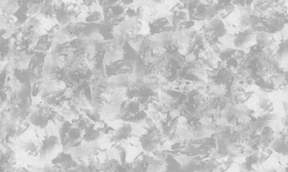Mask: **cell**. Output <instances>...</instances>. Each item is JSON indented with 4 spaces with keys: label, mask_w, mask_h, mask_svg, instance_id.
I'll use <instances>...</instances> for the list:
<instances>
[{
    "label": "cell",
    "mask_w": 288,
    "mask_h": 172,
    "mask_svg": "<svg viewBox=\"0 0 288 172\" xmlns=\"http://www.w3.org/2000/svg\"><path fill=\"white\" fill-rule=\"evenodd\" d=\"M63 152V146L58 137L51 136L42 141L39 153V162L47 164L52 162Z\"/></svg>",
    "instance_id": "1"
},
{
    "label": "cell",
    "mask_w": 288,
    "mask_h": 172,
    "mask_svg": "<svg viewBox=\"0 0 288 172\" xmlns=\"http://www.w3.org/2000/svg\"><path fill=\"white\" fill-rule=\"evenodd\" d=\"M162 141V135L156 127H151L147 133L140 139L142 148L146 152L156 151Z\"/></svg>",
    "instance_id": "3"
},
{
    "label": "cell",
    "mask_w": 288,
    "mask_h": 172,
    "mask_svg": "<svg viewBox=\"0 0 288 172\" xmlns=\"http://www.w3.org/2000/svg\"><path fill=\"white\" fill-rule=\"evenodd\" d=\"M85 113L89 119L95 124L101 121L99 114L95 111L85 110Z\"/></svg>",
    "instance_id": "12"
},
{
    "label": "cell",
    "mask_w": 288,
    "mask_h": 172,
    "mask_svg": "<svg viewBox=\"0 0 288 172\" xmlns=\"http://www.w3.org/2000/svg\"><path fill=\"white\" fill-rule=\"evenodd\" d=\"M96 124H98V125H97V126L95 125V128L98 130L101 134H103L105 135H112L114 133L115 131L114 129L112 127H110L105 123H103L102 121L99 122V123H97Z\"/></svg>",
    "instance_id": "11"
},
{
    "label": "cell",
    "mask_w": 288,
    "mask_h": 172,
    "mask_svg": "<svg viewBox=\"0 0 288 172\" xmlns=\"http://www.w3.org/2000/svg\"><path fill=\"white\" fill-rule=\"evenodd\" d=\"M261 172H283L282 170L279 169V168H276L274 167L270 168H264Z\"/></svg>",
    "instance_id": "15"
},
{
    "label": "cell",
    "mask_w": 288,
    "mask_h": 172,
    "mask_svg": "<svg viewBox=\"0 0 288 172\" xmlns=\"http://www.w3.org/2000/svg\"><path fill=\"white\" fill-rule=\"evenodd\" d=\"M123 2L126 5H129L130 4V3H132L133 1H124Z\"/></svg>",
    "instance_id": "16"
},
{
    "label": "cell",
    "mask_w": 288,
    "mask_h": 172,
    "mask_svg": "<svg viewBox=\"0 0 288 172\" xmlns=\"http://www.w3.org/2000/svg\"><path fill=\"white\" fill-rule=\"evenodd\" d=\"M126 94L129 99L138 97L140 95V90L138 88H129L126 92Z\"/></svg>",
    "instance_id": "13"
},
{
    "label": "cell",
    "mask_w": 288,
    "mask_h": 172,
    "mask_svg": "<svg viewBox=\"0 0 288 172\" xmlns=\"http://www.w3.org/2000/svg\"><path fill=\"white\" fill-rule=\"evenodd\" d=\"M54 117L52 112H45L42 110L35 111L28 117V120L34 126L39 128H45L49 124L50 120Z\"/></svg>",
    "instance_id": "6"
},
{
    "label": "cell",
    "mask_w": 288,
    "mask_h": 172,
    "mask_svg": "<svg viewBox=\"0 0 288 172\" xmlns=\"http://www.w3.org/2000/svg\"><path fill=\"white\" fill-rule=\"evenodd\" d=\"M257 34L252 30H247L241 32L235 39V45L237 48L242 50L247 49L255 44Z\"/></svg>",
    "instance_id": "5"
},
{
    "label": "cell",
    "mask_w": 288,
    "mask_h": 172,
    "mask_svg": "<svg viewBox=\"0 0 288 172\" xmlns=\"http://www.w3.org/2000/svg\"><path fill=\"white\" fill-rule=\"evenodd\" d=\"M101 134L95 128V124H93L83 131L82 138L86 142L96 141L100 139Z\"/></svg>",
    "instance_id": "9"
},
{
    "label": "cell",
    "mask_w": 288,
    "mask_h": 172,
    "mask_svg": "<svg viewBox=\"0 0 288 172\" xmlns=\"http://www.w3.org/2000/svg\"><path fill=\"white\" fill-rule=\"evenodd\" d=\"M270 148L281 155L287 156L288 151V139L287 132L275 136Z\"/></svg>",
    "instance_id": "7"
},
{
    "label": "cell",
    "mask_w": 288,
    "mask_h": 172,
    "mask_svg": "<svg viewBox=\"0 0 288 172\" xmlns=\"http://www.w3.org/2000/svg\"><path fill=\"white\" fill-rule=\"evenodd\" d=\"M212 172H218L217 171H215Z\"/></svg>",
    "instance_id": "18"
},
{
    "label": "cell",
    "mask_w": 288,
    "mask_h": 172,
    "mask_svg": "<svg viewBox=\"0 0 288 172\" xmlns=\"http://www.w3.org/2000/svg\"><path fill=\"white\" fill-rule=\"evenodd\" d=\"M120 165L116 160L107 161L101 166V170L104 172H117Z\"/></svg>",
    "instance_id": "10"
},
{
    "label": "cell",
    "mask_w": 288,
    "mask_h": 172,
    "mask_svg": "<svg viewBox=\"0 0 288 172\" xmlns=\"http://www.w3.org/2000/svg\"><path fill=\"white\" fill-rule=\"evenodd\" d=\"M111 10L114 15L117 16L123 13L124 9L121 6L117 5L113 6Z\"/></svg>",
    "instance_id": "14"
},
{
    "label": "cell",
    "mask_w": 288,
    "mask_h": 172,
    "mask_svg": "<svg viewBox=\"0 0 288 172\" xmlns=\"http://www.w3.org/2000/svg\"><path fill=\"white\" fill-rule=\"evenodd\" d=\"M21 172H29L28 171L25 170V171H23V172L21 171Z\"/></svg>",
    "instance_id": "17"
},
{
    "label": "cell",
    "mask_w": 288,
    "mask_h": 172,
    "mask_svg": "<svg viewBox=\"0 0 288 172\" xmlns=\"http://www.w3.org/2000/svg\"><path fill=\"white\" fill-rule=\"evenodd\" d=\"M284 172H287V170H286V171H284Z\"/></svg>",
    "instance_id": "19"
},
{
    "label": "cell",
    "mask_w": 288,
    "mask_h": 172,
    "mask_svg": "<svg viewBox=\"0 0 288 172\" xmlns=\"http://www.w3.org/2000/svg\"><path fill=\"white\" fill-rule=\"evenodd\" d=\"M281 117L279 113H268L264 116L257 118L251 128L252 132L254 134H259L265 127L274 128L278 126L281 123Z\"/></svg>",
    "instance_id": "4"
},
{
    "label": "cell",
    "mask_w": 288,
    "mask_h": 172,
    "mask_svg": "<svg viewBox=\"0 0 288 172\" xmlns=\"http://www.w3.org/2000/svg\"><path fill=\"white\" fill-rule=\"evenodd\" d=\"M132 130V127L128 123L122 124L117 130H115L111 136V141L119 142L126 141L131 134Z\"/></svg>",
    "instance_id": "8"
},
{
    "label": "cell",
    "mask_w": 288,
    "mask_h": 172,
    "mask_svg": "<svg viewBox=\"0 0 288 172\" xmlns=\"http://www.w3.org/2000/svg\"><path fill=\"white\" fill-rule=\"evenodd\" d=\"M82 131L69 122L64 123L59 128L60 141L63 146V152L74 146L75 143L81 138Z\"/></svg>",
    "instance_id": "2"
}]
</instances>
